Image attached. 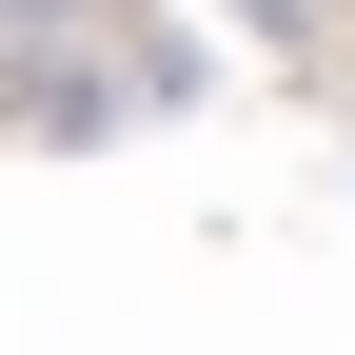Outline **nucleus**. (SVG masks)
<instances>
[{"label":"nucleus","instance_id":"obj_1","mask_svg":"<svg viewBox=\"0 0 355 355\" xmlns=\"http://www.w3.org/2000/svg\"><path fill=\"white\" fill-rule=\"evenodd\" d=\"M119 20L198 40V60L257 79V99H296L316 139H355V0H119Z\"/></svg>","mask_w":355,"mask_h":355}]
</instances>
